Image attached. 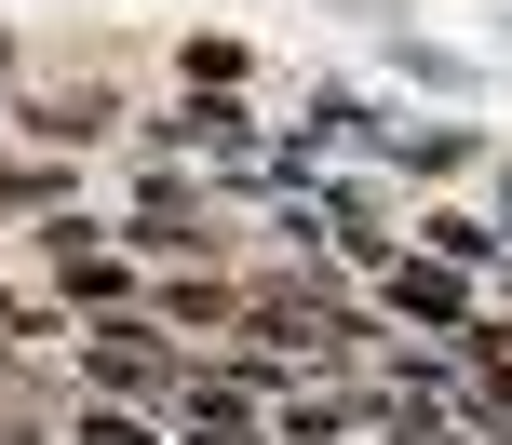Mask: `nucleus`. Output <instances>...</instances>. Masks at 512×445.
Masks as SVG:
<instances>
[{
    "label": "nucleus",
    "mask_w": 512,
    "mask_h": 445,
    "mask_svg": "<svg viewBox=\"0 0 512 445\" xmlns=\"http://www.w3.org/2000/svg\"><path fill=\"white\" fill-rule=\"evenodd\" d=\"M0 445H41V432H0Z\"/></svg>",
    "instance_id": "7"
},
{
    "label": "nucleus",
    "mask_w": 512,
    "mask_h": 445,
    "mask_svg": "<svg viewBox=\"0 0 512 445\" xmlns=\"http://www.w3.org/2000/svg\"><path fill=\"white\" fill-rule=\"evenodd\" d=\"M432 257H445V270H472V257H499V230H472V216H432Z\"/></svg>",
    "instance_id": "6"
},
{
    "label": "nucleus",
    "mask_w": 512,
    "mask_h": 445,
    "mask_svg": "<svg viewBox=\"0 0 512 445\" xmlns=\"http://www.w3.org/2000/svg\"><path fill=\"white\" fill-rule=\"evenodd\" d=\"M108 122V95H41V108H27V135H95Z\"/></svg>",
    "instance_id": "5"
},
{
    "label": "nucleus",
    "mask_w": 512,
    "mask_h": 445,
    "mask_svg": "<svg viewBox=\"0 0 512 445\" xmlns=\"http://www.w3.org/2000/svg\"><path fill=\"white\" fill-rule=\"evenodd\" d=\"M391 311H418V324H459L472 297H459V270H445V257H405V270H391Z\"/></svg>",
    "instance_id": "2"
},
{
    "label": "nucleus",
    "mask_w": 512,
    "mask_h": 445,
    "mask_svg": "<svg viewBox=\"0 0 512 445\" xmlns=\"http://www.w3.org/2000/svg\"><path fill=\"white\" fill-rule=\"evenodd\" d=\"M162 135H176V149H216V162H243V149H256L230 95H189V108H176V122H162Z\"/></svg>",
    "instance_id": "3"
},
{
    "label": "nucleus",
    "mask_w": 512,
    "mask_h": 445,
    "mask_svg": "<svg viewBox=\"0 0 512 445\" xmlns=\"http://www.w3.org/2000/svg\"><path fill=\"white\" fill-rule=\"evenodd\" d=\"M95 378H122V392H176L189 351H149V324H108V338H95Z\"/></svg>",
    "instance_id": "1"
},
{
    "label": "nucleus",
    "mask_w": 512,
    "mask_h": 445,
    "mask_svg": "<svg viewBox=\"0 0 512 445\" xmlns=\"http://www.w3.org/2000/svg\"><path fill=\"white\" fill-rule=\"evenodd\" d=\"M405 162H418V176H459L472 135H459V122H418V135H405Z\"/></svg>",
    "instance_id": "4"
}]
</instances>
